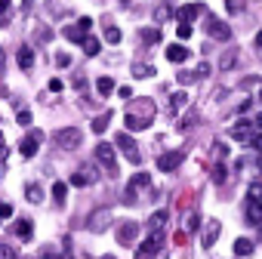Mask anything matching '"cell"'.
Wrapping results in <instances>:
<instances>
[{
    "label": "cell",
    "instance_id": "27",
    "mask_svg": "<svg viewBox=\"0 0 262 259\" xmlns=\"http://www.w3.org/2000/svg\"><path fill=\"white\" fill-rule=\"evenodd\" d=\"M31 231H34V222H31V219H25V222L16 225V234H19V238H31Z\"/></svg>",
    "mask_w": 262,
    "mask_h": 259
},
{
    "label": "cell",
    "instance_id": "11",
    "mask_svg": "<svg viewBox=\"0 0 262 259\" xmlns=\"http://www.w3.org/2000/svg\"><path fill=\"white\" fill-rule=\"evenodd\" d=\"M173 16H176V19H182V22H191V19L204 16V4H185V7H179Z\"/></svg>",
    "mask_w": 262,
    "mask_h": 259
},
{
    "label": "cell",
    "instance_id": "47",
    "mask_svg": "<svg viewBox=\"0 0 262 259\" xmlns=\"http://www.w3.org/2000/svg\"><path fill=\"white\" fill-rule=\"evenodd\" d=\"M7 10H10V0H0V16H4Z\"/></svg>",
    "mask_w": 262,
    "mask_h": 259
},
{
    "label": "cell",
    "instance_id": "24",
    "mask_svg": "<svg viewBox=\"0 0 262 259\" xmlns=\"http://www.w3.org/2000/svg\"><path fill=\"white\" fill-rule=\"evenodd\" d=\"M90 182H93V173H86V170H80V173H74V176H71V185H74V188L90 185Z\"/></svg>",
    "mask_w": 262,
    "mask_h": 259
},
{
    "label": "cell",
    "instance_id": "55",
    "mask_svg": "<svg viewBox=\"0 0 262 259\" xmlns=\"http://www.w3.org/2000/svg\"><path fill=\"white\" fill-rule=\"evenodd\" d=\"M259 228H262V225H259Z\"/></svg>",
    "mask_w": 262,
    "mask_h": 259
},
{
    "label": "cell",
    "instance_id": "16",
    "mask_svg": "<svg viewBox=\"0 0 262 259\" xmlns=\"http://www.w3.org/2000/svg\"><path fill=\"white\" fill-rule=\"evenodd\" d=\"M16 59H19V68H31L34 65V50L31 47H19V53H16Z\"/></svg>",
    "mask_w": 262,
    "mask_h": 259
},
{
    "label": "cell",
    "instance_id": "33",
    "mask_svg": "<svg viewBox=\"0 0 262 259\" xmlns=\"http://www.w3.org/2000/svg\"><path fill=\"white\" fill-rule=\"evenodd\" d=\"M142 40H145V44H158V40H161V31H158V28H151V31L145 28V31H142Z\"/></svg>",
    "mask_w": 262,
    "mask_h": 259
},
{
    "label": "cell",
    "instance_id": "44",
    "mask_svg": "<svg viewBox=\"0 0 262 259\" xmlns=\"http://www.w3.org/2000/svg\"><path fill=\"white\" fill-rule=\"evenodd\" d=\"M198 74H201V77H210V65H207V62H201V65H198Z\"/></svg>",
    "mask_w": 262,
    "mask_h": 259
},
{
    "label": "cell",
    "instance_id": "31",
    "mask_svg": "<svg viewBox=\"0 0 262 259\" xmlns=\"http://www.w3.org/2000/svg\"><path fill=\"white\" fill-rule=\"evenodd\" d=\"M234 62H237V50H228V53L222 56V71H228Z\"/></svg>",
    "mask_w": 262,
    "mask_h": 259
},
{
    "label": "cell",
    "instance_id": "4",
    "mask_svg": "<svg viewBox=\"0 0 262 259\" xmlns=\"http://www.w3.org/2000/svg\"><path fill=\"white\" fill-rule=\"evenodd\" d=\"M96 161L105 167L108 176H117V158H114V145L111 142H99L96 145Z\"/></svg>",
    "mask_w": 262,
    "mask_h": 259
},
{
    "label": "cell",
    "instance_id": "14",
    "mask_svg": "<svg viewBox=\"0 0 262 259\" xmlns=\"http://www.w3.org/2000/svg\"><path fill=\"white\" fill-rule=\"evenodd\" d=\"M151 120H155V117H139V114H126V117H123L126 130H148Z\"/></svg>",
    "mask_w": 262,
    "mask_h": 259
},
{
    "label": "cell",
    "instance_id": "8",
    "mask_svg": "<svg viewBox=\"0 0 262 259\" xmlns=\"http://www.w3.org/2000/svg\"><path fill=\"white\" fill-rule=\"evenodd\" d=\"M148 185H151L148 173H136L133 179H129V185H126V204H133V201H136V191H139V188H148Z\"/></svg>",
    "mask_w": 262,
    "mask_h": 259
},
{
    "label": "cell",
    "instance_id": "51",
    "mask_svg": "<svg viewBox=\"0 0 262 259\" xmlns=\"http://www.w3.org/2000/svg\"><path fill=\"white\" fill-rule=\"evenodd\" d=\"M0 68H4V50H0Z\"/></svg>",
    "mask_w": 262,
    "mask_h": 259
},
{
    "label": "cell",
    "instance_id": "17",
    "mask_svg": "<svg viewBox=\"0 0 262 259\" xmlns=\"http://www.w3.org/2000/svg\"><path fill=\"white\" fill-rule=\"evenodd\" d=\"M216 238H219V222H216V219H210V222H207V231H204V247L210 250V247L216 244Z\"/></svg>",
    "mask_w": 262,
    "mask_h": 259
},
{
    "label": "cell",
    "instance_id": "19",
    "mask_svg": "<svg viewBox=\"0 0 262 259\" xmlns=\"http://www.w3.org/2000/svg\"><path fill=\"white\" fill-rule=\"evenodd\" d=\"M185 102H188V93H176V96L170 99V117H176V114H179V108H182Z\"/></svg>",
    "mask_w": 262,
    "mask_h": 259
},
{
    "label": "cell",
    "instance_id": "15",
    "mask_svg": "<svg viewBox=\"0 0 262 259\" xmlns=\"http://www.w3.org/2000/svg\"><path fill=\"white\" fill-rule=\"evenodd\" d=\"M167 59H170V62H185V59H188V50H185L182 44H170V47H167Z\"/></svg>",
    "mask_w": 262,
    "mask_h": 259
},
{
    "label": "cell",
    "instance_id": "7",
    "mask_svg": "<svg viewBox=\"0 0 262 259\" xmlns=\"http://www.w3.org/2000/svg\"><path fill=\"white\" fill-rule=\"evenodd\" d=\"M244 219H247L250 225H262V201L247 198V204H244Z\"/></svg>",
    "mask_w": 262,
    "mask_h": 259
},
{
    "label": "cell",
    "instance_id": "45",
    "mask_svg": "<svg viewBox=\"0 0 262 259\" xmlns=\"http://www.w3.org/2000/svg\"><path fill=\"white\" fill-rule=\"evenodd\" d=\"M191 123H194V114H188V117H185V120H182V123H179V130H188V126H191Z\"/></svg>",
    "mask_w": 262,
    "mask_h": 259
},
{
    "label": "cell",
    "instance_id": "1",
    "mask_svg": "<svg viewBox=\"0 0 262 259\" xmlns=\"http://www.w3.org/2000/svg\"><path fill=\"white\" fill-rule=\"evenodd\" d=\"M164 241H167V231H164V228H151L148 238L136 247V259H155L158 250L164 247Z\"/></svg>",
    "mask_w": 262,
    "mask_h": 259
},
{
    "label": "cell",
    "instance_id": "52",
    "mask_svg": "<svg viewBox=\"0 0 262 259\" xmlns=\"http://www.w3.org/2000/svg\"><path fill=\"white\" fill-rule=\"evenodd\" d=\"M102 259H114V256H102Z\"/></svg>",
    "mask_w": 262,
    "mask_h": 259
},
{
    "label": "cell",
    "instance_id": "3",
    "mask_svg": "<svg viewBox=\"0 0 262 259\" xmlns=\"http://www.w3.org/2000/svg\"><path fill=\"white\" fill-rule=\"evenodd\" d=\"M114 145H117V152H123V158H126L129 164H139V161H142V155H139V145H136V139L129 136V133H123V130H120V133L114 136Z\"/></svg>",
    "mask_w": 262,
    "mask_h": 259
},
{
    "label": "cell",
    "instance_id": "54",
    "mask_svg": "<svg viewBox=\"0 0 262 259\" xmlns=\"http://www.w3.org/2000/svg\"><path fill=\"white\" fill-rule=\"evenodd\" d=\"M259 99H262V93H259Z\"/></svg>",
    "mask_w": 262,
    "mask_h": 259
},
{
    "label": "cell",
    "instance_id": "48",
    "mask_svg": "<svg viewBox=\"0 0 262 259\" xmlns=\"http://www.w3.org/2000/svg\"><path fill=\"white\" fill-rule=\"evenodd\" d=\"M7 155V145H4V136H0V158H4Z\"/></svg>",
    "mask_w": 262,
    "mask_h": 259
},
{
    "label": "cell",
    "instance_id": "13",
    "mask_svg": "<svg viewBox=\"0 0 262 259\" xmlns=\"http://www.w3.org/2000/svg\"><path fill=\"white\" fill-rule=\"evenodd\" d=\"M108 222H111V213H108V210H99V213H93V219L86 222V228H90V231H105Z\"/></svg>",
    "mask_w": 262,
    "mask_h": 259
},
{
    "label": "cell",
    "instance_id": "2",
    "mask_svg": "<svg viewBox=\"0 0 262 259\" xmlns=\"http://www.w3.org/2000/svg\"><path fill=\"white\" fill-rule=\"evenodd\" d=\"M259 133H262V130L256 126V120H237V123L231 126V139H237V142H244V145H253V142L259 139Z\"/></svg>",
    "mask_w": 262,
    "mask_h": 259
},
{
    "label": "cell",
    "instance_id": "46",
    "mask_svg": "<svg viewBox=\"0 0 262 259\" xmlns=\"http://www.w3.org/2000/svg\"><path fill=\"white\" fill-rule=\"evenodd\" d=\"M50 90H53V93H59V90H62V80H56V77H53V80H50Z\"/></svg>",
    "mask_w": 262,
    "mask_h": 259
},
{
    "label": "cell",
    "instance_id": "50",
    "mask_svg": "<svg viewBox=\"0 0 262 259\" xmlns=\"http://www.w3.org/2000/svg\"><path fill=\"white\" fill-rule=\"evenodd\" d=\"M256 126H259V130H262V114H259V117H256Z\"/></svg>",
    "mask_w": 262,
    "mask_h": 259
},
{
    "label": "cell",
    "instance_id": "42",
    "mask_svg": "<svg viewBox=\"0 0 262 259\" xmlns=\"http://www.w3.org/2000/svg\"><path fill=\"white\" fill-rule=\"evenodd\" d=\"M13 213V204H0V219H7Z\"/></svg>",
    "mask_w": 262,
    "mask_h": 259
},
{
    "label": "cell",
    "instance_id": "30",
    "mask_svg": "<svg viewBox=\"0 0 262 259\" xmlns=\"http://www.w3.org/2000/svg\"><path fill=\"white\" fill-rule=\"evenodd\" d=\"M83 53H86V56H96V53H99V40H96V37H86V40H83Z\"/></svg>",
    "mask_w": 262,
    "mask_h": 259
},
{
    "label": "cell",
    "instance_id": "53",
    "mask_svg": "<svg viewBox=\"0 0 262 259\" xmlns=\"http://www.w3.org/2000/svg\"><path fill=\"white\" fill-rule=\"evenodd\" d=\"M0 173H4V167H0Z\"/></svg>",
    "mask_w": 262,
    "mask_h": 259
},
{
    "label": "cell",
    "instance_id": "9",
    "mask_svg": "<svg viewBox=\"0 0 262 259\" xmlns=\"http://www.w3.org/2000/svg\"><path fill=\"white\" fill-rule=\"evenodd\" d=\"M182 161H185V155H182V152H170V155H161V158H158V167H161L164 173H173Z\"/></svg>",
    "mask_w": 262,
    "mask_h": 259
},
{
    "label": "cell",
    "instance_id": "40",
    "mask_svg": "<svg viewBox=\"0 0 262 259\" xmlns=\"http://www.w3.org/2000/svg\"><path fill=\"white\" fill-rule=\"evenodd\" d=\"M117 96H120V99H133V87H120Z\"/></svg>",
    "mask_w": 262,
    "mask_h": 259
},
{
    "label": "cell",
    "instance_id": "12",
    "mask_svg": "<svg viewBox=\"0 0 262 259\" xmlns=\"http://www.w3.org/2000/svg\"><path fill=\"white\" fill-rule=\"evenodd\" d=\"M37 148H40V133H31V136H25V139H22V145H19L22 158H34V155H37Z\"/></svg>",
    "mask_w": 262,
    "mask_h": 259
},
{
    "label": "cell",
    "instance_id": "21",
    "mask_svg": "<svg viewBox=\"0 0 262 259\" xmlns=\"http://www.w3.org/2000/svg\"><path fill=\"white\" fill-rule=\"evenodd\" d=\"M250 253H253V241L237 238V241H234V256H250Z\"/></svg>",
    "mask_w": 262,
    "mask_h": 259
},
{
    "label": "cell",
    "instance_id": "26",
    "mask_svg": "<svg viewBox=\"0 0 262 259\" xmlns=\"http://www.w3.org/2000/svg\"><path fill=\"white\" fill-rule=\"evenodd\" d=\"M167 219H170V213H167V210H158V213L151 216V228H167Z\"/></svg>",
    "mask_w": 262,
    "mask_h": 259
},
{
    "label": "cell",
    "instance_id": "18",
    "mask_svg": "<svg viewBox=\"0 0 262 259\" xmlns=\"http://www.w3.org/2000/svg\"><path fill=\"white\" fill-rule=\"evenodd\" d=\"M108 123H111V114L105 111V114H99V117H93V123H90V126H93V133H96V136H102V133H105V130H108Z\"/></svg>",
    "mask_w": 262,
    "mask_h": 259
},
{
    "label": "cell",
    "instance_id": "39",
    "mask_svg": "<svg viewBox=\"0 0 262 259\" xmlns=\"http://www.w3.org/2000/svg\"><path fill=\"white\" fill-rule=\"evenodd\" d=\"M198 225H201V219H198V216H188V222H185V228H188V231H198Z\"/></svg>",
    "mask_w": 262,
    "mask_h": 259
},
{
    "label": "cell",
    "instance_id": "36",
    "mask_svg": "<svg viewBox=\"0 0 262 259\" xmlns=\"http://www.w3.org/2000/svg\"><path fill=\"white\" fill-rule=\"evenodd\" d=\"M133 74H136V77H145V74L151 77V74H155V68H151V65H148V68H145V65H133Z\"/></svg>",
    "mask_w": 262,
    "mask_h": 259
},
{
    "label": "cell",
    "instance_id": "25",
    "mask_svg": "<svg viewBox=\"0 0 262 259\" xmlns=\"http://www.w3.org/2000/svg\"><path fill=\"white\" fill-rule=\"evenodd\" d=\"M25 195H28V201H31V204H40V201H43V191H40V185H34V182L25 188Z\"/></svg>",
    "mask_w": 262,
    "mask_h": 259
},
{
    "label": "cell",
    "instance_id": "10",
    "mask_svg": "<svg viewBox=\"0 0 262 259\" xmlns=\"http://www.w3.org/2000/svg\"><path fill=\"white\" fill-rule=\"evenodd\" d=\"M136 238H139V225L136 222H123L117 228V244H133Z\"/></svg>",
    "mask_w": 262,
    "mask_h": 259
},
{
    "label": "cell",
    "instance_id": "38",
    "mask_svg": "<svg viewBox=\"0 0 262 259\" xmlns=\"http://www.w3.org/2000/svg\"><path fill=\"white\" fill-rule=\"evenodd\" d=\"M247 198H256V201H262V182H253L250 185V195Z\"/></svg>",
    "mask_w": 262,
    "mask_h": 259
},
{
    "label": "cell",
    "instance_id": "37",
    "mask_svg": "<svg viewBox=\"0 0 262 259\" xmlns=\"http://www.w3.org/2000/svg\"><path fill=\"white\" fill-rule=\"evenodd\" d=\"M16 120H19L22 126H28V123H31V111H28V108H22V111L16 114Z\"/></svg>",
    "mask_w": 262,
    "mask_h": 259
},
{
    "label": "cell",
    "instance_id": "34",
    "mask_svg": "<svg viewBox=\"0 0 262 259\" xmlns=\"http://www.w3.org/2000/svg\"><path fill=\"white\" fill-rule=\"evenodd\" d=\"M0 259H19V253L10 244H0Z\"/></svg>",
    "mask_w": 262,
    "mask_h": 259
},
{
    "label": "cell",
    "instance_id": "22",
    "mask_svg": "<svg viewBox=\"0 0 262 259\" xmlns=\"http://www.w3.org/2000/svg\"><path fill=\"white\" fill-rule=\"evenodd\" d=\"M111 90H114V80L111 77H99L96 80V93L99 96H111Z\"/></svg>",
    "mask_w": 262,
    "mask_h": 259
},
{
    "label": "cell",
    "instance_id": "43",
    "mask_svg": "<svg viewBox=\"0 0 262 259\" xmlns=\"http://www.w3.org/2000/svg\"><path fill=\"white\" fill-rule=\"evenodd\" d=\"M170 16V7H158V22H164Z\"/></svg>",
    "mask_w": 262,
    "mask_h": 259
},
{
    "label": "cell",
    "instance_id": "49",
    "mask_svg": "<svg viewBox=\"0 0 262 259\" xmlns=\"http://www.w3.org/2000/svg\"><path fill=\"white\" fill-rule=\"evenodd\" d=\"M253 44H256V47H259V50H262V31H259V34H256V40H253Z\"/></svg>",
    "mask_w": 262,
    "mask_h": 259
},
{
    "label": "cell",
    "instance_id": "32",
    "mask_svg": "<svg viewBox=\"0 0 262 259\" xmlns=\"http://www.w3.org/2000/svg\"><path fill=\"white\" fill-rule=\"evenodd\" d=\"M244 7H247V0H225V10L228 13H241Z\"/></svg>",
    "mask_w": 262,
    "mask_h": 259
},
{
    "label": "cell",
    "instance_id": "41",
    "mask_svg": "<svg viewBox=\"0 0 262 259\" xmlns=\"http://www.w3.org/2000/svg\"><path fill=\"white\" fill-rule=\"evenodd\" d=\"M77 28H80V31H83V34H86V31H90V28H93V19H80V22H77Z\"/></svg>",
    "mask_w": 262,
    "mask_h": 259
},
{
    "label": "cell",
    "instance_id": "35",
    "mask_svg": "<svg viewBox=\"0 0 262 259\" xmlns=\"http://www.w3.org/2000/svg\"><path fill=\"white\" fill-rule=\"evenodd\" d=\"M176 34H179V40H188V37H191V25H188V22H182V25L176 28Z\"/></svg>",
    "mask_w": 262,
    "mask_h": 259
},
{
    "label": "cell",
    "instance_id": "23",
    "mask_svg": "<svg viewBox=\"0 0 262 259\" xmlns=\"http://www.w3.org/2000/svg\"><path fill=\"white\" fill-rule=\"evenodd\" d=\"M62 34H65L68 40H74V44H83V40H86V34H83L80 28H74V25H68V28H65Z\"/></svg>",
    "mask_w": 262,
    "mask_h": 259
},
{
    "label": "cell",
    "instance_id": "29",
    "mask_svg": "<svg viewBox=\"0 0 262 259\" xmlns=\"http://www.w3.org/2000/svg\"><path fill=\"white\" fill-rule=\"evenodd\" d=\"M105 40H108V44H120V28L108 25V28H105Z\"/></svg>",
    "mask_w": 262,
    "mask_h": 259
},
{
    "label": "cell",
    "instance_id": "5",
    "mask_svg": "<svg viewBox=\"0 0 262 259\" xmlns=\"http://www.w3.org/2000/svg\"><path fill=\"white\" fill-rule=\"evenodd\" d=\"M80 139H83V133H80L77 126H65V130H59V133H56V142H59L62 148H77Z\"/></svg>",
    "mask_w": 262,
    "mask_h": 259
},
{
    "label": "cell",
    "instance_id": "28",
    "mask_svg": "<svg viewBox=\"0 0 262 259\" xmlns=\"http://www.w3.org/2000/svg\"><path fill=\"white\" fill-rule=\"evenodd\" d=\"M228 179V170H225V164H216V170H213V182L216 185H222Z\"/></svg>",
    "mask_w": 262,
    "mask_h": 259
},
{
    "label": "cell",
    "instance_id": "6",
    "mask_svg": "<svg viewBox=\"0 0 262 259\" xmlns=\"http://www.w3.org/2000/svg\"><path fill=\"white\" fill-rule=\"evenodd\" d=\"M207 34L213 37V40H231V28L225 25V22H219V19H207Z\"/></svg>",
    "mask_w": 262,
    "mask_h": 259
},
{
    "label": "cell",
    "instance_id": "20",
    "mask_svg": "<svg viewBox=\"0 0 262 259\" xmlns=\"http://www.w3.org/2000/svg\"><path fill=\"white\" fill-rule=\"evenodd\" d=\"M65 198H68V185H65V182H53V201L62 207V204H65Z\"/></svg>",
    "mask_w": 262,
    "mask_h": 259
}]
</instances>
